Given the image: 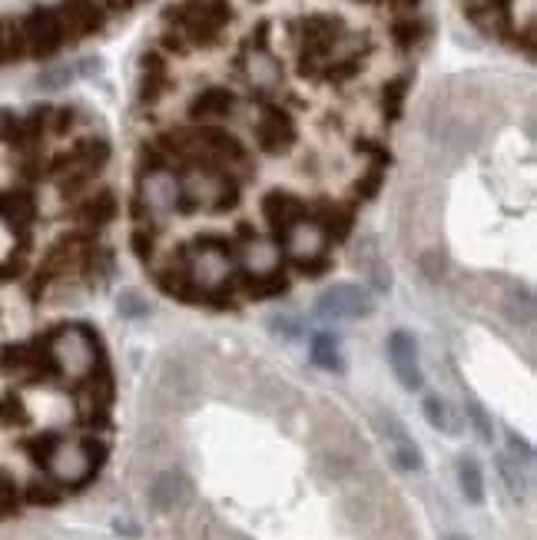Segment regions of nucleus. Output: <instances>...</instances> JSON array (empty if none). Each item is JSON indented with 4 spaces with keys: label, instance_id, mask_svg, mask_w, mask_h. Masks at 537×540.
Wrapping results in <instances>:
<instances>
[{
    "label": "nucleus",
    "instance_id": "1",
    "mask_svg": "<svg viewBox=\"0 0 537 540\" xmlns=\"http://www.w3.org/2000/svg\"><path fill=\"white\" fill-rule=\"evenodd\" d=\"M47 355L54 362L57 372H63L73 381H83L97 372L100 362V345L93 342V335L80 325H67L47 342Z\"/></svg>",
    "mask_w": 537,
    "mask_h": 540
},
{
    "label": "nucleus",
    "instance_id": "2",
    "mask_svg": "<svg viewBox=\"0 0 537 540\" xmlns=\"http://www.w3.org/2000/svg\"><path fill=\"white\" fill-rule=\"evenodd\" d=\"M103 461V444L93 441H54V448L47 451L44 468L54 484L80 487L90 481V474L97 471Z\"/></svg>",
    "mask_w": 537,
    "mask_h": 540
},
{
    "label": "nucleus",
    "instance_id": "3",
    "mask_svg": "<svg viewBox=\"0 0 537 540\" xmlns=\"http://www.w3.org/2000/svg\"><path fill=\"white\" fill-rule=\"evenodd\" d=\"M110 160V143L107 140H80L73 150L60 153L50 169L60 176V193L63 196H77L83 186L90 183L93 176L100 173Z\"/></svg>",
    "mask_w": 537,
    "mask_h": 540
},
{
    "label": "nucleus",
    "instance_id": "4",
    "mask_svg": "<svg viewBox=\"0 0 537 540\" xmlns=\"http://www.w3.org/2000/svg\"><path fill=\"white\" fill-rule=\"evenodd\" d=\"M233 239H223V236H203L196 239V249L193 256H186V269H189V279H193L199 289L213 292V289H223L233 275Z\"/></svg>",
    "mask_w": 537,
    "mask_h": 540
},
{
    "label": "nucleus",
    "instance_id": "5",
    "mask_svg": "<svg viewBox=\"0 0 537 540\" xmlns=\"http://www.w3.org/2000/svg\"><path fill=\"white\" fill-rule=\"evenodd\" d=\"M342 34H345V24L332 14H312L302 20V50H299L302 77H319V67L329 63Z\"/></svg>",
    "mask_w": 537,
    "mask_h": 540
},
{
    "label": "nucleus",
    "instance_id": "6",
    "mask_svg": "<svg viewBox=\"0 0 537 540\" xmlns=\"http://www.w3.org/2000/svg\"><path fill=\"white\" fill-rule=\"evenodd\" d=\"M20 34H24L27 57H37V60L54 57L57 50L67 44L57 7H34L24 20H20Z\"/></svg>",
    "mask_w": 537,
    "mask_h": 540
},
{
    "label": "nucleus",
    "instance_id": "7",
    "mask_svg": "<svg viewBox=\"0 0 537 540\" xmlns=\"http://www.w3.org/2000/svg\"><path fill=\"white\" fill-rule=\"evenodd\" d=\"M299 140V130L292 123V116L282 107H272V103H262V113L256 120V146L269 156L289 153Z\"/></svg>",
    "mask_w": 537,
    "mask_h": 540
},
{
    "label": "nucleus",
    "instance_id": "8",
    "mask_svg": "<svg viewBox=\"0 0 537 540\" xmlns=\"http://www.w3.org/2000/svg\"><path fill=\"white\" fill-rule=\"evenodd\" d=\"M372 292L362 289V285H352V282H342V285H329L322 295H319V312L325 319H342V322H352V319H362V315L372 312Z\"/></svg>",
    "mask_w": 537,
    "mask_h": 540
},
{
    "label": "nucleus",
    "instance_id": "9",
    "mask_svg": "<svg viewBox=\"0 0 537 540\" xmlns=\"http://www.w3.org/2000/svg\"><path fill=\"white\" fill-rule=\"evenodd\" d=\"M305 216H309V206H305L299 196L286 193V189H272V193H266V199H262V219L269 222L276 242L286 239V232Z\"/></svg>",
    "mask_w": 537,
    "mask_h": 540
},
{
    "label": "nucleus",
    "instance_id": "10",
    "mask_svg": "<svg viewBox=\"0 0 537 540\" xmlns=\"http://www.w3.org/2000/svg\"><path fill=\"white\" fill-rule=\"evenodd\" d=\"M57 14H60L67 40L90 37L107 24V10L100 7V0H63V7H57Z\"/></svg>",
    "mask_w": 537,
    "mask_h": 540
},
{
    "label": "nucleus",
    "instance_id": "11",
    "mask_svg": "<svg viewBox=\"0 0 537 540\" xmlns=\"http://www.w3.org/2000/svg\"><path fill=\"white\" fill-rule=\"evenodd\" d=\"M388 362H392V372L398 378V385L405 391L421 388V365H418V345L408 332H392L388 335Z\"/></svg>",
    "mask_w": 537,
    "mask_h": 540
},
{
    "label": "nucleus",
    "instance_id": "12",
    "mask_svg": "<svg viewBox=\"0 0 537 540\" xmlns=\"http://www.w3.org/2000/svg\"><path fill=\"white\" fill-rule=\"evenodd\" d=\"M166 20L179 27V37H186L193 47H216L219 37H223V27L213 24L209 17L196 14L193 7L179 4V7H166Z\"/></svg>",
    "mask_w": 537,
    "mask_h": 540
},
{
    "label": "nucleus",
    "instance_id": "13",
    "mask_svg": "<svg viewBox=\"0 0 537 540\" xmlns=\"http://www.w3.org/2000/svg\"><path fill=\"white\" fill-rule=\"evenodd\" d=\"M312 222L322 229L325 239H349V232L355 226V209L345 206V203H329V199H319V203L312 206Z\"/></svg>",
    "mask_w": 537,
    "mask_h": 540
},
{
    "label": "nucleus",
    "instance_id": "14",
    "mask_svg": "<svg viewBox=\"0 0 537 540\" xmlns=\"http://www.w3.org/2000/svg\"><path fill=\"white\" fill-rule=\"evenodd\" d=\"M233 110H236V97L226 87H209L203 93H196L193 103H189V116H193L196 123H203V126L206 123L213 126L216 120H226Z\"/></svg>",
    "mask_w": 537,
    "mask_h": 540
},
{
    "label": "nucleus",
    "instance_id": "15",
    "mask_svg": "<svg viewBox=\"0 0 537 540\" xmlns=\"http://www.w3.org/2000/svg\"><path fill=\"white\" fill-rule=\"evenodd\" d=\"M325 239L322 236V229L315 226V222L305 216L302 222H296L289 232H286V239H282V246H286V252L296 262H302V259H312V256H322L325 252Z\"/></svg>",
    "mask_w": 537,
    "mask_h": 540
},
{
    "label": "nucleus",
    "instance_id": "16",
    "mask_svg": "<svg viewBox=\"0 0 537 540\" xmlns=\"http://www.w3.org/2000/svg\"><path fill=\"white\" fill-rule=\"evenodd\" d=\"M140 203L156 209V213H170V209H176V203H179L176 176H170L166 169H160V173H146L143 176V199H140Z\"/></svg>",
    "mask_w": 537,
    "mask_h": 540
},
{
    "label": "nucleus",
    "instance_id": "17",
    "mask_svg": "<svg viewBox=\"0 0 537 540\" xmlns=\"http://www.w3.org/2000/svg\"><path fill=\"white\" fill-rule=\"evenodd\" d=\"M117 213H120L117 196H113L110 189H100L97 196H87L77 209H73V219L87 229H100V226H107V222L117 219Z\"/></svg>",
    "mask_w": 537,
    "mask_h": 540
},
{
    "label": "nucleus",
    "instance_id": "18",
    "mask_svg": "<svg viewBox=\"0 0 537 540\" xmlns=\"http://www.w3.org/2000/svg\"><path fill=\"white\" fill-rule=\"evenodd\" d=\"M189 494H193V487H189L186 474H179V471L160 474L150 487V497L160 511H176V507H183L189 501Z\"/></svg>",
    "mask_w": 537,
    "mask_h": 540
},
{
    "label": "nucleus",
    "instance_id": "19",
    "mask_svg": "<svg viewBox=\"0 0 537 540\" xmlns=\"http://www.w3.org/2000/svg\"><path fill=\"white\" fill-rule=\"evenodd\" d=\"M355 266L358 272L365 275L368 282L375 285V289H388L392 285V275H388L385 269V259H382V249H378V239L375 236H365L362 242H358V249H355Z\"/></svg>",
    "mask_w": 537,
    "mask_h": 540
},
{
    "label": "nucleus",
    "instance_id": "20",
    "mask_svg": "<svg viewBox=\"0 0 537 540\" xmlns=\"http://www.w3.org/2000/svg\"><path fill=\"white\" fill-rule=\"evenodd\" d=\"M37 216V199L27 189H4L0 193V219L14 229H27Z\"/></svg>",
    "mask_w": 537,
    "mask_h": 540
},
{
    "label": "nucleus",
    "instance_id": "21",
    "mask_svg": "<svg viewBox=\"0 0 537 540\" xmlns=\"http://www.w3.org/2000/svg\"><path fill=\"white\" fill-rule=\"evenodd\" d=\"M173 87L170 70H166V60L150 50L143 57V77H140V103H156L160 97H166V90Z\"/></svg>",
    "mask_w": 537,
    "mask_h": 540
},
{
    "label": "nucleus",
    "instance_id": "22",
    "mask_svg": "<svg viewBox=\"0 0 537 540\" xmlns=\"http://www.w3.org/2000/svg\"><path fill=\"white\" fill-rule=\"evenodd\" d=\"M382 428H385L388 438H392V461H395L402 471H418V468H421L418 444L408 438V431L398 425V418L392 415V411H388V415L382 418Z\"/></svg>",
    "mask_w": 537,
    "mask_h": 540
},
{
    "label": "nucleus",
    "instance_id": "23",
    "mask_svg": "<svg viewBox=\"0 0 537 540\" xmlns=\"http://www.w3.org/2000/svg\"><path fill=\"white\" fill-rule=\"evenodd\" d=\"M246 70H249V80L256 83V90H279L282 67H279V60L269 54V47H252Z\"/></svg>",
    "mask_w": 537,
    "mask_h": 540
},
{
    "label": "nucleus",
    "instance_id": "24",
    "mask_svg": "<svg viewBox=\"0 0 537 540\" xmlns=\"http://www.w3.org/2000/svg\"><path fill=\"white\" fill-rule=\"evenodd\" d=\"M246 269L252 272V279L259 275H272L279 272V246L276 242H262V239H252L249 249H246Z\"/></svg>",
    "mask_w": 537,
    "mask_h": 540
},
{
    "label": "nucleus",
    "instance_id": "25",
    "mask_svg": "<svg viewBox=\"0 0 537 540\" xmlns=\"http://www.w3.org/2000/svg\"><path fill=\"white\" fill-rule=\"evenodd\" d=\"M20 57H27L20 20H0V63H14Z\"/></svg>",
    "mask_w": 537,
    "mask_h": 540
},
{
    "label": "nucleus",
    "instance_id": "26",
    "mask_svg": "<svg viewBox=\"0 0 537 540\" xmlns=\"http://www.w3.org/2000/svg\"><path fill=\"white\" fill-rule=\"evenodd\" d=\"M312 362L325 368V372H342V352L339 345H335V338L329 332H319L312 338Z\"/></svg>",
    "mask_w": 537,
    "mask_h": 540
},
{
    "label": "nucleus",
    "instance_id": "27",
    "mask_svg": "<svg viewBox=\"0 0 537 540\" xmlns=\"http://www.w3.org/2000/svg\"><path fill=\"white\" fill-rule=\"evenodd\" d=\"M408 87H412V77L408 73H402V77H395V80H388L385 83V90H382V110L388 120H398L405 110V100H408Z\"/></svg>",
    "mask_w": 537,
    "mask_h": 540
},
{
    "label": "nucleus",
    "instance_id": "28",
    "mask_svg": "<svg viewBox=\"0 0 537 540\" xmlns=\"http://www.w3.org/2000/svg\"><path fill=\"white\" fill-rule=\"evenodd\" d=\"M458 484H461V494H465L471 504L484 501V478H481V468L475 458L458 461Z\"/></svg>",
    "mask_w": 537,
    "mask_h": 540
},
{
    "label": "nucleus",
    "instance_id": "29",
    "mask_svg": "<svg viewBox=\"0 0 537 540\" xmlns=\"http://www.w3.org/2000/svg\"><path fill=\"white\" fill-rule=\"evenodd\" d=\"M425 415H428V425L445 431V434H458V418L451 415L448 401H441L438 395H428L425 398Z\"/></svg>",
    "mask_w": 537,
    "mask_h": 540
},
{
    "label": "nucleus",
    "instance_id": "30",
    "mask_svg": "<svg viewBox=\"0 0 537 540\" xmlns=\"http://www.w3.org/2000/svg\"><path fill=\"white\" fill-rule=\"evenodd\" d=\"M289 289L286 275L272 272V275H259V279H249L246 282V292L252 295V299H276V295H282Z\"/></svg>",
    "mask_w": 537,
    "mask_h": 540
},
{
    "label": "nucleus",
    "instance_id": "31",
    "mask_svg": "<svg viewBox=\"0 0 537 540\" xmlns=\"http://www.w3.org/2000/svg\"><path fill=\"white\" fill-rule=\"evenodd\" d=\"M392 37L398 50H412L415 44H421V37H425V24H421L418 17H402L392 24Z\"/></svg>",
    "mask_w": 537,
    "mask_h": 540
},
{
    "label": "nucleus",
    "instance_id": "32",
    "mask_svg": "<svg viewBox=\"0 0 537 540\" xmlns=\"http://www.w3.org/2000/svg\"><path fill=\"white\" fill-rule=\"evenodd\" d=\"M186 7H193L196 14L209 17L219 27H226L229 20H233V4H229V0H186Z\"/></svg>",
    "mask_w": 537,
    "mask_h": 540
},
{
    "label": "nucleus",
    "instance_id": "33",
    "mask_svg": "<svg viewBox=\"0 0 537 540\" xmlns=\"http://www.w3.org/2000/svg\"><path fill=\"white\" fill-rule=\"evenodd\" d=\"M385 169L388 166H368V173L362 176V179H358V196H362V199H375L378 193H382V183H385Z\"/></svg>",
    "mask_w": 537,
    "mask_h": 540
},
{
    "label": "nucleus",
    "instance_id": "34",
    "mask_svg": "<svg viewBox=\"0 0 537 540\" xmlns=\"http://www.w3.org/2000/svg\"><path fill=\"white\" fill-rule=\"evenodd\" d=\"M27 501L40 504V507H50V504L60 501V491L50 481H30L27 484Z\"/></svg>",
    "mask_w": 537,
    "mask_h": 540
},
{
    "label": "nucleus",
    "instance_id": "35",
    "mask_svg": "<svg viewBox=\"0 0 537 540\" xmlns=\"http://www.w3.org/2000/svg\"><path fill=\"white\" fill-rule=\"evenodd\" d=\"M17 504H20V491H17V484L10 481L4 471H0V517L17 514Z\"/></svg>",
    "mask_w": 537,
    "mask_h": 540
},
{
    "label": "nucleus",
    "instance_id": "36",
    "mask_svg": "<svg viewBox=\"0 0 537 540\" xmlns=\"http://www.w3.org/2000/svg\"><path fill=\"white\" fill-rule=\"evenodd\" d=\"M468 418H471V425H475L481 441H491V438H494V434H491V421H488V411H484L478 401H468Z\"/></svg>",
    "mask_w": 537,
    "mask_h": 540
},
{
    "label": "nucleus",
    "instance_id": "37",
    "mask_svg": "<svg viewBox=\"0 0 537 540\" xmlns=\"http://www.w3.org/2000/svg\"><path fill=\"white\" fill-rule=\"evenodd\" d=\"M0 140L17 146V140H20V116L17 113L0 110Z\"/></svg>",
    "mask_w": 537,
    "mask_h": 540
},
{
    "label": "nucleus",
    "instance_id": "38",
    "mask_svg": "<svg viewBox=\"0 0 537 540\" xmlns=\"http://www.w3.org/2000/svg\"><path fill=\"white\" fill-rule=\"evenodd\" d=\"M130 246H133L136 256H140V259L146 262V259L153 256V232H150V229H133Z\"/></svg>",
    "mask_w": 537,
    "mask_h": 540
},
{
    "label": "nucleus",
    "instance_id": "39",
    "mask_svg": "<svg viewBox=\"0 0 537 540\" xmlns=\"http://www.w3.org/2000/svg\"><path fill=\"white\" fill-rule=\"evenodd\" d=\"M498 468L504 474V481H508V487L514 491V497H521L524 494V481H521V468H518V464H511L508 458H498Z\"/></svg>",
    "mask_w": 537,
    "mask_h": 540
},
{
    "label": "nucleus",
    "instance_id": "40",
    "mask_svg": "<svg viewBox=\"0 0 537 540\" xmlns=\"http://www.w3.org/2000/svg\"><path fill=\"white\" fill-rule=\"evenodd\" d=\"M70 126H73V110H70V107L50 110V130H54L57 136L70 133Z\"/></svg>",
    "mask_w": 537,
    "mask_h": 540
},
{
    "label": "nucleus",
    "instance_id": "41",
    "mask_svg": "<svg viewBox=\"0 0 537 540\" xmlns=\"http://www.w3.org/2000/svg\"><path fill=\"white\" fill-rule=\"evenodd\" d=\"M329 269H332V259L325 256V252H322V256H312V259L299 262V272H305V275H325Z\"/></svg>",
    "mask_w": 537,
    "mask_h": 540
},
{
    "label": "nucleus",
    "instance_id": "42",
    "mask_svg": "<svg viewBox=\"0 0 537 540\" xmlns=\"http://www.w3.org/2000/svg\"><path fill=\"white\" fill-rule=\"evenodd\" d=\"M120 312H123V315H143L146 305H143V299H140L136 292H123V295H120Z\"/></svg>",
    "mask_w": 537,
    "mask_h": 540
},
{
    "label": "nucleus",
    "instance_id": "43",
    "mask_svg": "<svg viewBox=\"0 0 537 540\" xmlns=\"http://www.w3.org/2000/svg\"><path fill=\"white\" fill-rule=\"evenodd\" d=\"M508 444H511V454H514V458H518V468H521V461H524V464H531V461H534L531 448L518 438V434H508Z\"/></svg>",
    "mask_w": 537,
    "mask_h": 540
},
{
    "label": "nucleus",
    "instance_id": "44",
    "mask_svg": "<svg viewBox=\"0 0 537 540\" xmlns=\"http://www.w3.org/2000/svg\"><path fill=\"white\" fill-rule=\"evenodd\" d=\"M392 7H402V10H412V7H418V0H388Z\"/></svg>",
    "mask_w": 537,
    "mask_h": 540
},
{
    "label": "nucleus",
    "instance_id": "45",
    "mask_svg": "<svg viewBox=\"0 0 537 540\" xmlns=\"http://www.w3.org/2000/svg\"><path fill=\"white\" fill-rule=\"evenodd\" d=\"M448 540H465V537H448Z\"/></svg>",
    "mask_w": 537,
    "mask_h": 540
},
{
    "label": "nucleus",
    "instance_id": "46",
    "mask_svg": "<svg viewBox=\"0 0 537 540\" xmlns=\"http://www.w3.org/2000/svg\"><path fill=\"white\" fill-rule=\"evenodd\" d=\"M126 4H136V0H126Z\"/></svg>",
    "mask_w": 537,
    "mask_h": 540
}]
</instances>
